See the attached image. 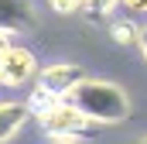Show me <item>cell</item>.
Here are the masks:
<instances>
[{
    "instance_id": "12",
    "label": "cell",
    "mask_w": 147,
    "mask_h": 144,
    "mask_svg": "<svg viewBox=\"0 0 147 144\" xmlns=\"http://www.w3.org/2000/svg\"><path fill=\"white\" fill-rule=\"evenodd\" d=\"M137 48H140V55L147 58V24H140V31H137Z\"/></svg>"
},
{
    "instance_id": "7",
    "label": "cell",
    "mask_w": 147,
    "mask_h": 144,
    "mask_svg": "<svg viewBox=\"0 0 147 144\" xmlns=\"http://www.w3.org/2000/svg\"><path fill=\"white\" fill-rule=\"evenodd\" d=\"M137 31H140V24H134L130 17H113L110 21V38L116 45H137Z\"/></svg>"
},
{
    "instance_id": "8",
    "label": "cell",
    "mask_w": 147,
    "mask_h": 144,
    "mask_svg": "<svg viewBox=\"0 0 147 144\" xmlns=\"http://www.w3.org/2000/svg\"><path fill=\"white\" fill-rule=\"evenodd\" d=\"M116 3H120V0H82L79 10H82L89 21H110L113 10H116Z\"/></svg>"
},
{
    "instance_id": "3",
    "label": "cell",
    "mask_w": 147,
    "mask_h": 144,
    "mask_svg": "<svg viewBox=\"0 0 147 144\" xmlns=\"http://www.w3.org/2000/svg\"><path fill=\"white\" fill-rule=\"evenodd\" d=\"M34 75H38V58H34L31 48H24V45H10V48L0 55V86H7V89H21V86H28Z\"/></svg>"
},
{
    "instance_id": "13",
    "label": "cell",
    "mask_w": 147,
    "mask_h": 144,
    "mask_svg": "<svg viewBox=\"0 0 147 144\" xmlns=\"http://www.w3.org/2000/svg\"><path fill=\"white\" fill-rule=\"evenodd\" d=\"M10 38H14V35H7V31H0V55H3V52H7V48H10V45H14V41H10Z\"/></svg>"
},
{
    "instance_id": "4",
    "label": "cell",
    "mask_w": 147,
    "mask_h": 144,
    "mask_svg": "<svg viewBox=\"0 0 147 144\" xmlns=\"http://www.w3.org/2000/svg\"><path fill=\"white\" fill-rule=\"evenodd\" d=\"M82 79H86V69L75 65V62H55V65H48V69H38V86H45V89H48L51 96H58V100H65Z\"/></svg>"
},
{
    "instance_id": "14",
    "label": "cell",
    "mask_w": 147,
    "mask_h": 144,
    "mask_svg": "<svg viewBox=\"0 0 147 144\" xmlns=\"http://www.w3.org/2000/svg\"><path fill=\"white\" fill-rule=\"evenodd\" d=\"M140 144H147V141H140Z\"/></svg>"
},
{
    "instance_id": "2",
    "label": "cell",
    "mask_w": 147,
    "mask_h": 144,
    "mask_svg": "<svg viewBox=\"0 0 147 144\" xmlns=\"http://www.w3.org/2000/svg\"><path fill=\"white\" fill-rule=\"evenodd\" d=\"M38 124L55 144H75V137H82V130L92 127L69 100H55L45 113H38Z\"/></svg>"
},
{
    "instance_id": "10",
    "label": "cell",
    "mask_w": 147,
    "mask_h": 144,
    "mask_svg": "<svg viewBox=\"0 0 147 144\" xmlns=\"http://www.w3.org/2000/svg\"><path fill=\"white\" fill-rule=\"evenodd\" d=\"M48 7H51L55 14H75V10L82 7V0H48Z\"/></svg>"
},
{
    "instance_id": "9",
    "label": "cell",
    "mask_w": 147,
    "mask_h": 144,
    "mask_svg": "<svg viewBox=\"0 0 147 144\" xmlns=\"http://www.w3.org/2000/svg\"><path fill=\"white\" fill-rule=\"evenodd\" d=\"M55 100H58V96H51L45 86H38V82H34V89H31V96H28V103H24V107L31 110V117H38V113H45V110L51 107Z\"/></svg>"
},
{
    "instance_id": "5",
    "label": "cell",
    "mask_w": 147,
    "mask_h": 144,
    "mask_svg": "<svg viewBox=\"0 0 147 144\" xmlns=\"http://www.w3.org/2000/svg\"><path fill=\"white\" fill-rule=\"evenodd\" d=\"M38 21V10L31 0H0V31L17 35Z\"/></svg>"
},
{
    "instance_id": "11",
    "label": "cell",
    "mask_w": 147,
    "mask_h": 144,
    "mask_svg": "<svg viewBox=\"0 0 147 144\" xmlns=\"http://www.w3.org/2000/svg\"><path fill=\"white\" fill-rule=\"evenodd\" d=\"M130 17H147V0H120Z\"/></svg>"
},
{
    "instance_id": "1",
    "label": "cell",
    "mask_w": 147,
    "mask_h": 144,
    "mask_svg": "<svg viewBox=\"0 0 147 144\" xmlns=\"http://www.w3.org/2000/svg\"><path fill=\"white\" fill-rule=\"evenodd\" d=\"M89 124H123L130 117V96L113 86V82H103V79H82L72 93L65 96Z\"/></svg>"
},
{
    "instance_id": "6",
    "label": "cell",
    "mask_w": 147,
    "mask_h": 144,
    "mask_svg": "<svg viewBox=\"0 0 147 144\" xmlns=\"http://www.w3.org/2000/svg\"><path fill=\"white\" fill-rule=\"evenodd\" d=\"M31 120V110L21 100H0V144L14 141Z\"/></svg>"
}]
</instances>
